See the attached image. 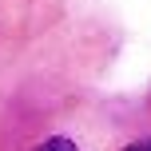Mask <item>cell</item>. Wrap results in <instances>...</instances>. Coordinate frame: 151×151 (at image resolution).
<instances>
[{"label":"cell","instance_id":"6da1fadb","mask_svg":"<svg viewBox=\"0 0 151 151\" xmlns=\"http://www.w3.org/2000/svg\"><path fill=\"white\" fill-rule=\"evenodd\" d=\"M32 151H80L72 143V139H64V135H56V139H44L40 147H32Z\"/></svg>","mask_w":151,"mask_h":151},{"label":"cell","instance_id":"7a4b0ae2","mask_svg":"<svg viewBox=\"0 0 151 151\" xmlns=\"http://www.w3.org/2000/svg\"><path fill=\"white\" fill-rule=\"evenodd\" d=\"M123 151H151V139H135V143H127Z\"/></svg>","mask_w":151,"mask_h":151}]
</instances>
